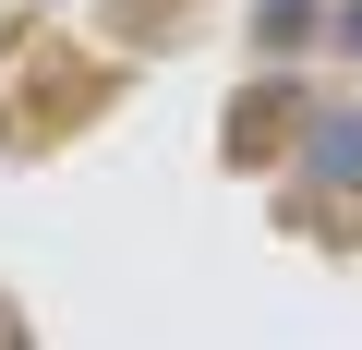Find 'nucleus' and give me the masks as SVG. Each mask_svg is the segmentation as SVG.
Listing matches in <instances>:
<instances>
[{
  "label": "nucleus",
  "mask_w": 362,
  "mask_h": 350,
  "mask_svg": "<svg viewBox=\"0 0 362 350\" xmlns=\"http://www.w3.org/2000/svg\"><path fill=\"white\" fill-rule=\"evenodd\" d=\"M314 182H326V194H362V121H350V109L314 121Z\"/></svg>",
  "instance_id": "1"
},
{
  "label": "nucleus",
  "mask_w": 362,
  "mask_h": 350,
  "mask_svg": "<svg viewBox=\"0 0 362 350\" xmlns=\"http://www.w3.org/2000/svg\"><path fill=\"white\" fill-rule=\"evenodd\" d=\"M254 37H266V49H302V37H314V0H254Z\"/></svg>",
  "instance_id": "2"
},
{
  "label": "nucleus",
  "mask_w": 362,
  "mask_h": 350,
  "mask_svg": "<svg viewBox=\"0 0 362 350\" xmlns=\"http://www.w3.org/2000/svg\"><path fill=\"white\" fill-rule=\"evenodd\" d=\"M338 37H350V49H362V0H350V13H338Z\"/></svg>",
  "instance_id": "3"
}]
</instances>
